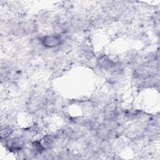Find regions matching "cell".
Listing matches in <instances>:
<instances>
[{"mask_svg": "<svg viewBox=\"0 0 160 160\" xmlns=\"http://www.w3.org/2000/svg\"><path fill=\"white\" fill-rule=\"evenodd\" d=\"M62 38L59 34H51L42 37L41 42L46 48H55L62 43Z\"/></svg>", "mask_w": 160, "mask_h": 160, "instance_id": "obj_1", "label": "cell"}]
</instances>
